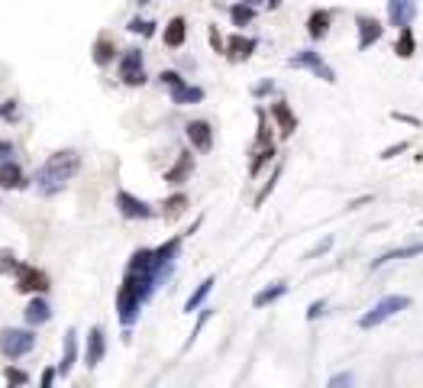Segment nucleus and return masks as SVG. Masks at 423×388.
Wrapping results in <instances>:
<instances>
[{"label": "nucleus", "mask_w": 423, "mask_h": 388, "mask_svg": "<svg viewBox=\"0 0 423 388\" xmlns=\"http://www.w3.org/2000/svg\"><path fill=\"white\" fill-rule=\"evenodd\" d=\"M159 81H162L165 87H178V85H184V78H181L178 71H175V68H165V71L159 75Z\"/></svg>", "instance_id": "e433bc0d"}, {"label": "nucleus", "mask_w": 423, "mask_h": 388, "mask_svg": "<svg viewBox=\"0 0 423 388\" xmlns=\"http://www.w3.org/2000/svg\"><path fill=\"white\" fill-rule=\"evenodd\" d=\"M356 29H359V49L362 52H368V49L375 46V42H381V36H385V23L368 17V13H359L356 17Z\"/></svg>", "instance_id": "1a4fd4ad"}, {"label": "nucleus", "mask_w": 423, "mask_h": 388, "mask_svg": "<svg viewBox=\"0 0 423 388\" xmlns=\"http://www.w3.org/2000/svg\"><path fill=\"white\" fill-rule=\"evenodd\" d=\"M262 146H272V130H268V117L265 110H259V133H255V149Z\"/></svg>", "instance_id": "2f4dec72"}, {"label": "nucleus", "mask_w": 423, "mask_h": 388, "mask_svg": "<svg viewBox=\"0 0 423 388\" xmlns=\"http://www.w3.org/2000/svg\"><path fill=\"white\" fill-rule=\"evenodd\" d=\"M329 249H333V237H323V239H320L317 246H313L304 259H317V256H323V253H329Z\"/></svg>", "instance_id": "58836bf2"}, {"label": "nucleus", "mask_w": 423, "mask_h": 388, "mask_svg": "<svg viewBox=\"0 0 423 388\" xmlns=\"http://www.w3.org/2000/svg\"><path fill=\"white\" fill-rule=\"evenodd\" d=\"M411 304H414V298H407V294H385L381 301L372 304V311H365L359 317V327H362V330H375V327H381L385 321H391L395 314L407 311Z\"/></svg>", "instance_id": "7ed1b4c3"}, {"label": "nucleus", "mask_w": 423, "mask_h": 388, "mask_svg": "<svg viewBox=\"0 0 423 388\" xmlns=\"http://www.w3.org/2000/svg\"><path fill=\"white\" fill-rule=\"evenodd\" d=\"M13 278H17V292L19 294H49V288H52V278H49L46 269L29 265V262H17Z\"/></svg>", "instance_id": "39448f33"}, {"label": "nucleus", "mask_w": 423, "mask_h": 388, "mask_svg": "<svg viewBox=\"0 0 423 388\" xmlns=\"http://www.w3.org/2000/svg\"><path fill=\"white\" fill-rule=\"evenodd\" d=\"M184 39H188V19H184V17H171L169 23H165V33H162L165 49H181V46H184Z\"/></svg>", "instance_id": "6ab92c4d"}, {"label": "nucleus", "mask_w": 423, "mask_h": 388, "mask_svg": "<svg viewBox=\"0 0 423 388\" xmlns=\"http://www.w3.org/2000/svg\"><path fill=\"white\" fill-rule=\"evenodd\" d=\"M414 256H423V243H411V246H401V249H391L385 256L372 259V269H381L388 262H397V259H414Z\"/></svg>", "instance_id": "b1692460"}, {"label": "nucleus", "mask_w": 423, "mask_h": 388, "mask_svg": "<svg viewBox=\"0 0 423 388\" xmlns=\"http://www.w3.org/2000/svg\"><path fill=\"white\" fill-rule=\"evenodd\" d=\"M272 159H275V146H262V149H255L252 162H249V175H252V178H259V175H262V169Z\"/></svg>", "instance_id": "cd10ccee"}, {"label": "nucleus", "mask_w": 423, "mask_h": 388, "mask_svg": "<svg viewBox=\"0 0 423 388\" xmlns=\"http://www.w3.org/2000/svg\"><path fill=\"white\" fill-rule=\"evenodd\" d=\"M155 26H159L155 19H142V17H132L130 23H126V29H130V33H136V36H142V39L155 36Z\"/></svg>", "instance_id": "c756f323"}, {"label": "nucleus", "mask_w": 423, "mask_h": 388, "mask_svg": "<svg viewBox=\"0 0 423 388\" xmlns=\"http://www.w3.org/2000/svg\"><path fill=\"white\" fill-rule=\"evenodd\" d=\"M329 26H333V13H329V10H313L311 17H307V36H311L313 42L327 39Z\"/></svg>", "instance_id": "412c9836"}, {"label": "nucleus", "mask_w": 423, "mask_h": 388, "mask_svg": "<svg viewBox=\"0 0 423 388\" xmlns=\"http://www.w3.org/2000/svg\"><path fill=\"white\" fill-rule=\"evenodd\" d=\"M255 10L259 7H252V3H243V0H236L233 7H230V19H233V26H249V23H252L255 19Z\"/></svg>", "instance_id": "bb28decb"}, {"label": "nucleus", "mask_w": 423, "mask_h": 388, "mask_svg": "<svg viewBox=\"0 0 423 388\" xmlns=\"http://www.w3.org/2000/svg\"><path fill=\"white\" fill-rule=\"evenodd\" d=\"M91 58H94V65H110L113 58H116V46H113V39L110 36H101L94 42V52H91Z\"/></svg>", "instance_id": "a878e982"}, {"label": "nucleus", "mask_w": 423, "mask_h": 388, "mask_svg": "<svg viewBox=\"0 0 423 388\" xmlns=\"http://www.w3.org/2000/svg\"><path fill=\"white\" fill-rule=\"evenodd\" d=\"M214 285H216V278H214V275H207V278H204V282L191 292L188 301H184V314H198L200 307H204V301L210 298V292H214Z\"/></svg>", "instance_id": "5701e85b"}, {"label": "nucleus", "mask_w": 423, "mask_h": 388, "mask_svg": "<svg viewBox=\"0 0 423 388\" xmlns=\"http://www.w3.org/2000/svg\"><path fill=\"white\" fill-rule=\"evenodd\" d=\"M0 120L17 124V120H19V101H13V97H10V101H3V104H0Z\"/></svg>", "instance_id": "f704fd0d"}, {"label": "nucleus", "mask_w": 423, "mask_h": 388, "mask_svg": "<svg viewBox=\"0 0 423 388\" xmlns=\"http://www.w3.org/2000/svg\"><path fill=\"white\" fill-rule=\"evenodd\" d=\"M255 49H259V39L243 36V33H233V36L226 39V58H230V62H245V58H252Z\"/></svg>", "instance_id": "2eb2a0df"}, {"label": "nucleus", "mask_w": 423, "mask_h": 388, "mask_svg": "<svg viewBox=\"0 0 423 388\" xmlns=\"http://www.w3.org/2000/svg\"><path fill=\"white\" fill-rule=\"evenodd\" d=\"M78 362V330L68 327L65 337H62V360H58V376H71Z\"/></svg>", "instance_id": "f3484780"}, {"label": "nucleus", "mask_w": 423, "mask_h": 388, "mask_svg": "<svg viewBox=\"0 0 423 388\" xmlns=\"http://www.w3.org/2000/svg\"><path fill=\"white\" fill-rule=\"evenodd\" d=\"M78 171H81V152L78 149H58L36 169L33 185L39 188V194L52 198V194H62V191L68 188V181L75 178Z\"/></svg>", "instance_id": "f03ea898"}, {"label": "nucleus", "mask_w": 423, "mask_h": 388, "mask_svg": "<svg viewBox=\"0 0 423 388\" xmlns=\"http://www.w3.org/2000/svg\"><path fill=\"white\" fill-rule=\"evenodd\" d=\"M417 0H388V26L404 29L417 19Z\"/></svg>", "instance_id": "f8f14e48"}, {"label": "nucleus", "mask_w": 423, "mask_h": 388, "mask_svg": "<svg viewBox=\"0 0 423 388\" xmlns=\"http://www.w3.org/2000/svg\"><path fill=\"white\" fill-rule=\"evenodd\" d=\"M13 152H17V146L10 140H0V162H10L13 159Z\"/></svg>", "instance_id": "37998d69"}, {"label": "nucleus", "mask_w": 423, "mask_h": 388, "mask_svg": "<svg viewBox=\"0 0 423 388\" xmlns=\"http://www.w3.org/2000/svg\"><path fill=\"white\" fill-rule=\"evenodd\" d=\"M210 317H214V307H200V311H198V321H194V330H191V337H188V346H191V343H194V340H198V337H200V330L207 327V321H210Z\"/></svg>", "instance_id": "72a5a7b5"}, {"label": "nucleus", "mask_w": 423, "mask_h": 388, "mask_svg": "<svg viewBox=\"0 0 423 388\" xmlns=\"http://www.w3.org/2000/svg\"><path fill=\"white\" fill-rule=\"evenodd\" d=\"M288 65L311 71V75L320 78L323 85H336V71H333V68H329L327 62H323V56H320V52H313V49H301V52L288 56Z\"/></svg>", "instance_id": "423d86ee"}, {"label": "nucleus", "mask_w": 423, "mask_h": 388, "mask_svg": "<svg viewBox=\"0 0 423 388\" xmlns=\"http://www.w3.org/2000/svg\"><path fill=\"white\" fill-rule=\"evenodd\" d=\"M116 210H120L126 220H152L159 210L152 208L149 201H142L136 198V194H130V191H116Z\"/></svg>", "instance_id": "6e6552de"}, {"label": "nucleus", "mask_w": 423, "mask_h": 388, "mask_svg": "<svg viewBox=\"0 0 423 388\" xmlns=\"http://www.w3.org/2000/svg\"><path fill=\"white\" fill-rule=\"evenodd\" d=\"M407 149H411V142H397V146H388V149L381 152L378 159H381V162H388V159H395V155H401V152H407Z\"/></svg>", "instance_id": "ea45409f"}, {"label": "nucleus", "mask_w": 423, "mask_h": 388, "mask_svg": "<svg viewBox=\"0 0 423 388\" xmlns=\"http://www.w3.org/2000/svg\"><path fill=\"white\" fill-rule=\"evenodd\" d=\"M284 294H288V282H272V285H265L262 292H255L252 307H255V311H262V307H268V304L282 301Z\"/></svg>", "instance_id": "4be33fe9"}, {"label": "nucleus", "mask_w": 423, "mask_h": 388, "mask_svg": "<svg viewBox=\"0 0 423 388\" xmlns=\"http://www.w3.org/2000/svg\"><path fill=\"white\" fill-rule=\"evenodd\" d=\"M162 214H165V220H175V217H181L184 214V208H188V194H171V198H165V204H162Z\"/></svg>", "instance_id": "c85d7f7f"}, {"label": "nucleus", "mask_w": 423, "mask_h": 388, "mask_svg": "<svg viewBox=\"0 0 423 388\" xmlns=\"http://www.w3.org/2000/svg\"><path fill=\"white\" fill-rule=\"evenodd\" d=\"M207 36H210V46H214V52L226 56V42H223V36H220V29L210 26V29H207Z\"/></svg>", "instance_id": "4c0bfd02"}, {"label": "nucleus", "mask_w": 423, "mask_h": 388, "mask_svg": "<svg viewBox=\"0 0 423 388\" xmlns=\"http://www.w3.org/2000/svg\"><path fill=\"white\" fill-rule=\"evenodd\" d=\"M36 327H3L0 330V353H3V360L17 362L23 360V356H29V353L36 350Z\"/></svg>", "instance_id": "20e7f679"}, {"label": "nucleus", "mask_w": 423, "mask_h": 388, "mask_svg": "<svg viewBox=\"0 0 423 388\" xmlns=\"http://www.w3.org/2000/svg\"><path fill=\"white\" fill-rule=\"evenodd\" d=\"M55 376H58V366H46V369H42V388H52Z\"/></svg>", "instance_id": "a18cd8bd"}, {"label": "nucleus", "mask_w": 423, "mask_h": 388, "mask_svg": "<svg viewBox=\"0 0 423 388\" xmlns=\"http://www.w3.org/2000/svg\"><path fill=\"white\" fill-rule=\"evenodd\" d=\"M243 3H252V7H259V3H265V0H243Z\"/></svg>", "instance_id": "09e8293b"}, {"label": "nucleus", "mask_w": 423, "mask_h": 388, "mask_svg": "<svg viewBox=\"0 0 423 388\" xmlns=\"http://www.w3.org/2000/svg\"><path fill=\"white\" fill-rule=\"evenodd\" d=\"M104 356H107V333H104V327L97 323V327H91L87 330V346H85V366L91 372L104 362Z\"/></svg>", "instance_id": "9d476101"}, {"label": "nucleus", "mask_w": 423, "mask_h": 388, "mask_svg": "<svg viewBox=\"0 0 423 388\" xmlns=\"http://www.w3.org/2000/svg\"><path fill=\"white\" fill-rule=\"evenodd\" d=\"M3 382L7 385H29V372L26 369H17V366H3Z\"/></svg>", "instance_id": "7c9ffc66"}, {"label": "nucleus", "mask_w": 423, "mask_h": 388, "mask_svg": "<svg viewBox=\"0 0 423 388\" xmlns=\"http://www.w3.org/2000/svg\"><path fill=\"white\" fill-rule=\"evenodd\" d=\"M169 97L175 107H191V104H200V101H204V87L184 81V85H178V87H169Z\"/></svg>", "instance_id": "aec40b11"}, {"label": "nucleus", "mask_w": 423, "mask_h": 388, "mask_svg": "<svg viewBox=\"0 0 423 388\" xmlns=\"http://www.w3.org/2000/svg\"><path fill=\"white\" fill-rule=\"evenodd\" d=\"M323 311H327V301L320 298V301H313L311 307H307V321H317V317H323Z\"/></svg>", "instance_id": "79ce46f5"}, {"label": "nucleus", "mask_w": 423, "mask_h": 388, "mask_svg": "<svg viewBox=\"0 0 423 388\" xmlns=\"http://www.w3.org/2000/svg\"><path fill=\"white\" fill-rule=\"evenodd\" d=\"M136 3H139V7H149V3H152V0H136Z\"/></svg>", "instance_id": "8fccbe9b"}, {"label": "nucleus", "mask_w": 423, "mask_h": 388, "mask_svg": "<svg viewBox=\"0 0 423 388\" xmlns=\"http://www.w3.org/2000/svg\"><path fill=\"white\" fill-rule=\"evenodd\" d=\"M268 114H272V120L278 124L282 140H291L294 130H297V117H294V110L288 107V101H275V104L268 107Z\"/></svg>", "instance_id": "dca6fc26"}, {"label": "nucleus", "mask_w": 423, "mask_h": 388, "mask_svg": "<svg viewBox=\"0 0 423 388\" xmlns=\"http://www.w3.org/2000/svg\"><path fill=\"white\" fill-rule=\"evenodd\" d=\"M17 253L13 249H0V275H13V269H17Z\"/></svg>", "instance_id": "c9c22d12"}, {"label": "nucleus", "mask_w": 423, "mask_h": 388, "mask_svg": "<svg viewBox=\"0 0 423 388\" xmlns=\"http://www.w3.org/2000/svg\"><path fill=\"white\" fill-rule=\"evenodd\" d=\"M184 237H171L155 249H136L126 265L123 285L116 292V321L123 330H132V323L139 321L142 304L159 292V285L175 272V262L181 256Z\"/></svg>", "instance_id": "f257e3e1"}, {"label": "nucleus", "mask_w": 423, "mask_h": 388, "mask_svg": "<svg viewBox=\"0 0 423 388\" xmlns=\"http://www.w3.org/2000/svg\"><path fill=\"white\" fill-rule=\"evenodd\" d=\"M282 3H284V0H265V7H268V10H278Z\"/></svg>", "instance_id": "de8ad7c7"}, {"label": "nucleus", "mask_w": 423, "mask_h": 388, "mask_svg": "<svg viewBox=\"0 0 423 388\" xmlns=\"http://www.w3.org/2000/svg\"><path fill=\"white\" fill-rule=\"evenodd\" d=\"M275 91V81L272 78H265V81H259V85L252 87V97H268Z\"/></svg>", "instance_id": "a19ab883"}, {"label": "nucleus", "mask_w": 423, "mask_h": 388, "mask_svg": "<svg viewBox=\"0 0 423 388\" xmlns=\"http://www.w3.org/2000/svg\"><path fill=\"white\" fill-rule=\"evenodd\" d=\"M417 52V39H414V29L404 26V29H397V42H395V56L397 58H414Z\"/></svg>", "instance_id": "393cba45"}, {"label": "nucleus", "mask_w": 423, "mask_h": 388, "mask_svg": "<svg viewBox=\"0 0 423 388\" xmlns=\"http://www.w3.org/2000/svg\"><path fill=\"white\" fill-rule=\"evenodd\" d=\"M184 136H188L191 149L200 152V155H207V152L214 149V126H210L207 120H191V124L184 126Z\"/></svg>", "instance_id": "9b49d317"}, {"label": "nucleus", "mask_w": 423, "mask_h": 388, "mask_svg": "<svg viewBox=\"0 0 423 388\" xmlns=\"http://www.w3.org/2000/svg\"><path fill=\"white\" fill-rule=\"evenodd\" d=\"M391 120H397V124H411V126H420V120L411 114H401V110H391Z\"/></svg>", "instance_id": "49530a36"}, {"label": "nucleus", "mask_w": 423, "mask_h": 388, "mask_svg": "<svg viewBox=\"0 0 423 388\" xmlns=\"http://www.w3.org/2000/svg\"><path fill=\"white\" fill-rule=\"evenodd\" d=\"M278 181H282V165H275V171H272V178L265 181V188L259 191V194H255V208H262L265 201H268V194H272L275 191V185H278Z\"/></svg>", "instance_id": "473e14b6"}, {"label": "nucleus", "mask_w": 423, "mask_h": 388, "mask_svg": "<svg viewBox=\"0 0 423 388\" xmlns=\"http://www.w3.org/2000/svg\"><path fill=\"white\" fill-rule=\"evenodd\" d=\"M29 185H33V178H26V171H23V165L17 159L0 162V188L3 191H23Z\"/></svg>", "instance_id": "ddd939ff"}, {"label": "nucleus", "mask_w": 423, "mask_h": 388, "mask_svg": "<svg viewBox=\"0 0 423 388\" xmlns=\"http://www.w3.org/2000/svg\"><path fill=\"white\" fill-rule=\"evenodd\" d=\"M329 388H339V385H352V372H339V376H333V379L327 382Z\"/></svg>", "instance_id": "c03bdc74"}, {"label": "nucleus", "mask_w": 423, "mask_h": 388, "mask_svg": "<svg viewBox=\"0 0 423 388\" xmlns=\"http://www.w3.org/2000/svg\"><path fill=\"white\" fill-rule=\"evenodd\" d=\"M191 171H194V155H191V152H178V162L165 171V185L178 188V185H184V181L191 178Z\"/></svg>", "instance_id": "a211bd4d"}, {"label": "nucleus", "mask_w": 423, "mask_h": 388, "mask_svg": "<svg viewBox=\"0 0 423 388\" xmlns=\"http://www.w3.org/2000/svg\"><path fill=\"white\" fill-rule=\"evenodd\" d=\"M23 321L26 327H42V323L52 321V304H49L46 294H33L26 301V311H23Z\"/></svg>", "instance_id": "4468645a"}, {"label": "nucleus", "mask_w": 423, "mask_h": 388, "mask_svg": "<svg viewBox=\"0 0 423 388\" xmlns=\"http://www.w3.org/2000/svg\"><path fill=\"white\" fill-rule=\"evenodd\" d=\"M120 81L126 87H142L146 81H149V75H146V56H142V49H126V52H120Z\"/></svg>", "instance_id": "0eeeda50"}]
</instances>
